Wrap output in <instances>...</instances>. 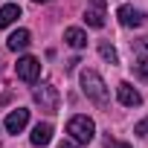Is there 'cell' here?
<instances>
[{
	"mask_svg": "<svg viewBox=\"0 0 148 148\" xmlns=\"http://www.w3.org/2000/svg\"><path fill=\"white\" fill-rule=\"evenodd\" d=\"M15 73H18V79L21 82H38V76H41V61L35 58V55H23V58H18V64H15Z\"/></svg>",
	"mask_w": 148,
	"mask_h": 148,
	"instance_id": "3957f363",
	"label": "cell"
},
{
	"mask_svg": "<svg viewBox=\"0 0 148 148\" xmlns=\"http://www.w3.org/2000/svg\"><path fill=\"white\" fill-rule=\"evenodd\" d=\"M99 55H102L105 61H110V64H119V55H116V49H113L110 44H105V41L99 44Z\"/></svg>",
	"mask_w": 148,
	"mask_h": 148,
	"instance_id": "4fadbf2b",
	"label": "cell"
},
{
	"mask_svg": "<svg viewBox=\"0 0 148 148\" xmlns=\"http://www.w3.org/2000/svg\"><path fill=\"white\" fill-rule=\"evenodd\" d=\"M35 102L41 105V110L55 113L58 110V90L52 84H41V87H35Z\"/></svg>",
	"mask_w": 148,
	"mask_h": 148,
	"instance_id": "5b68a950",
	"label": "cell"
},
{
	"mask_svg": "<svg viewBox=\"0 0 148 148\" xmlns=\"http://www.w3.org/2000/svg\"><path fill=\"white\" fill-rule=\"evenodd\" d=\"M29 139H32V145H49V139H52V125L49 122H38L35 128H32V134H29Z\"/></svg>",
	"mask_w": 148,
	"mask_h": 148,
	"instance_id": "9c48e42d",
	"label": "cell"
},
{
	"mask_svg": "<svg viewBox=\"0 0 148 148\" xmlns=\"http://www.w3.org/2000/svg\"><path fill=\"white\" fill-rule=\"evenodd\" d=\"M18 18H21V6L18 3H6L0 9V26H12Z\"/></svg>",
	"mask_w": 148,
	"mask_h": 148,
	"instance_id": "7c38bea8",
	"label": "cell"
},
{
	"mask_svg": "<svg viewBox=\"0 0 148 148\" xmlns=\"http://www.w3.org/2000/svg\"><path fill=\"white\" fill-rule=\"evenodd\" d=\"M32 3H49V0H32Z\"/></svg>",
	"mask_w": 148,
	"mask_h": 148,
	"instance_id": "d6986e66",
	"label": "cell"
},
{
	"mask_svg": "<svg viewBox=\"0 0 148 148\" xmlns=\"http://www.w3.org/2000/svg\"><path fill=\"white\" fill-rule=\"evenodd\" d=\"M134 73H136V79H139V82H148V58H136Z\"/></svg>",
	"mask_w": 148,
	"mask_h": 148,
	"instance_id": "5bb4252c",
	"label": "cell"
},
{
	"mask_svg": "<svg viewBox=\"0 0 148 148\" xmlns=\"http://www.w3.org/2000/svg\"><path fill=\"white\" fill-rule=\"evenodd\" d=\"M26 122H29V110H26V108H18V110H12V113L6 116V131H9V134H21V131L26 128Z\"/></svg>",
	"mask_w": 148,
	"mask_h": 148,
	"instance_id": "ba28073f",
	"label": "cell"
},
{
	"mask_svg": "<svg viewBox=\"0 0 148 148\" xmlns=\"http://www.w3.org/2000/svg\"><path fill=\"white\" fill-rule=\"evenodd\" d=\"M67 134H70L73 142L84 145V142H90V139L96 136V125H93L90 116H73V119L67 122Z\"/></svg>",
	"mask_w": 148,
	"mask_h": 148,
	"instance_id": "7a4b0ae2",
	"label": "cell"
},
{
	"mask_svg": "<svg viewBox=\"0 0 148 148\" xmlns=\"http://www.w3.org/2000/svg\"><path fill=\"white\" fill-rule=\"evenodd\" d=\"M58 148H79V142H73V139H64Z\"/></svg>",
	"mask_w": 148,
	"mask_h": 148,
	"instance_id": "e0dca14e",
	"label": "cell"
},
{
	"mask_svg": "<svg viewBox=\"0 0 148 148\" xmlns=\"http://www.w3.org/2000/svg\"><path fill=\"white\" fill-rule=\"evenodd\" d=\"M29 44H32L29 29H18V32H12V35H9V41H6V47H9L12 52H21V49H26Z\"/></svg>",
	"mask_w": 148,
	"mask_h": 148,
	"instance_id": "8fae6325",
	"label": "cell"
},
{
	"mask_svg": "<svg viewBox=\"0 0 148 148\" xmlns=\"http://www.w3.org/2000/svg\"><path fill=\"white\" fill-rule=\"evenodd\" d=\"M64 44H70L73 49H84L87 47V32L79 29V26H70V29H64Z\"/></svg>",
	"mask_w": 148,
	"mask_h": 148,
	"instance_id": "30bf717a",
	"label": "cell"
},
{
	"mask_svg": "<svg viewBox=\"0 0 148 148\" xmlns=\"http://www.w3.org/2000/svg\"><path fill=\"white\" fill-rule=\"evenodd\" d=\"M134 134H136V136H148V116L139 119V122L134 125Z\"/></svg>",
	"mask_w": 148,
	"mask_h": 148,
	"instance_id": "2e32d148",
	"label": "cell"
},
{
	"mask_svg": "<svg viewBox=\"0 0 148 148\" xmlns=\"http://www.w3.org/2000/svg\"><path fill=\"white\" fill-rule=\"evenodd\" d=\"M134 52H136L139 58H148V38H139V41L134 44Z\"/></svg>",
	"mask_w": 148,
	"mask_h": 148,
	"instance_id": "9a60e30c",
	"label": "cell"
},
{
	"mask_svg": "<svg viewBox=\"0 0 148 148\" xmlns=\"http://www.w3.org/2000/svg\"><path fill=\"white\" fill-rule=\"evenodd\" d=\"M82 90H84V96H87L90 102H96L99 108H108V102H110V90H108L105 79L99 76L96 70H84V73H82Z\"/></svg>",
	"mask_w": 148,
	"mask_h": 148,
	"instance_id": "6da1fadb",
	"label": "cell"
},
{
	"mask_svg": "<svg viewBox=\"0 0 148 148\" xmlns=\"http://www.w3.org/2000/svg\"><path fill=\"white\" fill-rule=\"evenodd\" d=\"M108 18V3L105 0H87V9H84V23L93 29H102Z\"/></svg>",
	"mask_w": 148,
	"mask_h": 148,
	"instance_id": "277c9868",
	"label": "cell"
},
{
	"mask_svg": "<svg viewBox=\"0 0 148 148\" xmlns=\"http://www.w3.org/2000/svg\"><path fill=\"white\" fill-rule=\"evenodd\" d=\"M116 18H119V23H122V26H128V29H136V26H142V21H145V15H142L139 9L128 6V3L116 9Z\"/></svg>",
	"mask_w": 148,
	"mask_h": 148,
	"instance_id": "52a82bcc",
	"label": "cell"
},
{
	"mask_svg": "<svg viewBox=\"0 0 148 148\" xmlns=\"http://www.w3.org/2000/svg\"><path fill=\"white\" fill-rule=\"evenodd\" d=\"M108 148H131L128 142H108Z\"/></svg>",
	"mask_w": 148,
	"mask_h": 148,
	"instance_id": "ac0fdd59",
	"label": "cell"
},
{
	"mask_svg": "<svg viewBox=\"0 0 148 148\" xmlns=\"http://www.w3.org/2000/svg\"><path fill=\"white\" fill-rule=\"evenodd\" d=\"M116 99H119L125 108H139V105H142V93H139L131 82H122V84L116 87Z\"/></svg>",
	"mask_w": 148,
	"mask_h": 148,
	"instance_id": "8992f818",
	"label": "cell"
}]
</instances>
